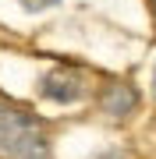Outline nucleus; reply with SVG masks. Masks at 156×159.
Wrapping results in <instances>:
<instances>
[{
  "label": "nucleus",
  "instance_id": "f257e3e1",
  "mask_svg": "<svg viewBox=\"0 0 156 159\" xmlns=\"http://www.w3.org/2000/svg\"><path fill=\"white\" fill-rule=\"evenodd\" d=\"M0 156L7 159H46L50 142L29 113L14 106H0Z\"/></svg>",
  "mask_w": 156,
  "mask_h": 159
},
{
  "label": "nucleus",
  "instance_id": "f03ea898",
  "mask_svg": "<svg viewBox=\"0 0 156 159\" xmlns=\"http://www.w3.org/2000/svg\"><path fill=\"white\" fill-rule=\"evenodd\" d=\"M43 96L50 102H78L89 96V74L78 67H53L46 78H43Z\"/></svg>",
  "mask_w": 156,
  "mask_h": 159
},
{
  "label": "nucleus",
  "instance_id": "7ed1b4c3",
  "mask_svg": "<svg viewBox=\"0 0 156 159\" xmlns=\"http://www.w3.org/2000/svg\"><path fill=\"white\" fill-rule=\"evenodd\" d=\"M135 102H139V96H135V89L124 85V81L106 85L103 96H99V106H103V113H110V117H128L135 110Z\"/></svg>",
  "mask_w": 156,
  "mask_h": 159
},
{
  "label": "nucleus",
  "instance_id": "20e7f679",
  "mask_svg": "<svg viewBox=\"0 0 156 159\" xmlns=\"http://www.w3.org/2000/svg\"><path fill=\"white\" fill-rule=\"evenodd\" d=\"M53 4H60V0H21L25 11H46V7H53Z\"/></svg>",
  "mask_w": 156,
  "mask_h": 159
},
{
  "label": "nucleus",
  "instance_id": "39448f33",
  "mask_svg": "<svg viewBox=\"0 0 156 159\" xmlns=\"http://www.w3.org/2000/svg\"><path fill=\"white\" fill-rule=\"evenodd\" d=\"M153 92H156V78H153Z\"/></svg>",
  "mask_w": 156,
  "mask_h": 159
}]
</instances>
